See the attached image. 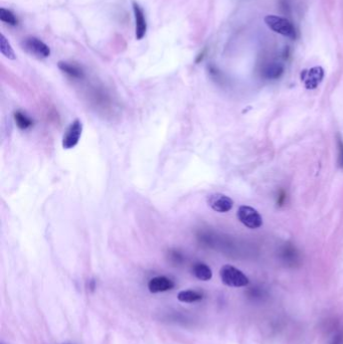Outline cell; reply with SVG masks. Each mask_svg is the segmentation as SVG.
<instances>
[{
	"mask_svg": "<svg viewBox=\"0 0 343 344\" xmlns=\"http://www.w3.org/2000/svg\"><path fill=\"white\" fill-rule=\"evenodd\" d=\"M203 296L201 293L193 290H186V291H181L177 295V299L180 302L183 303H193L197 302V301L202 300Z\"/></svg>",
	"mask_w": 343,
	"mask_h": 344,
	"instance_id": "obj_13",
	"label": "cell"
},
{
	"mask_svg": "<svg viewBox=\"0 0 343 344\" xmlns=\"http://www.w3.org/2000/svg\"><path fill=\"white\" fill-rule=\"evenodd\" d=\"M330 344H343V331L338 332L330 342Z\"/></svg>",
	"mask_w": 343,
	"mask_h": 344,
	"instance_id": "obj_20",
	"label": "cell"
},
{
	"mask_svg": "<svg viewBox=\"0 0 343 344\" xmlns=\"http://www.w3.org/2000/svg\"><path fill=\"white\" fill-rule=\"evenodd\" d=\"M324 78V71L321 67H314L309 70H305L301 74V80L304 82L306 89H316Z\"/></svg>",
	"mask_w": 343,
	"mask_h": 344,
	"instance_id": "obj_7",
	"label": "cell"
},
{
	"mask_svg": "<svg viewBox=\"0 0 343 344\" xmlns=\"http://www.w3.org/2000/svg\"><path fill=\"white\" fill-rule=\"evenodd\" d=\"M237 216L239 221L251 230L259 229L263 226V218L261 217V214L251 206H240Z\"/></svg>",
	"mask_w": 343,
	"mask_h": 344,
	"instance_id": "obj_3",
	"label": "cell"
},
{
	"mask_svg": "<svg viewBox=\"0 0 343 344\" xmlns=\"http://www.w3.org/2000/svg\"><path fill=\"white\" fill-rule=\"evenodd\" d=\"M207 204L211 209L217 212H228L234 206V201L231 197L223 193H213L208 195Z\"/></svg>",
	"mask_w": 343,
	"mask_h": 344,
	"instance_id": "obj_6",
	"label": "cell"
},
{
	"mask_svg": "<svg viewBox=\"0 0 343 344\" xmlns=\"http://www.w3.org/2000/svg\"><path fill=\"white\" fill-rule=\"evenodd\" d=\"M83 132V123L81 120L76 119L73 121L70 126L67 128V130L63 136L62 145L65 149H73L76 147L81 139Z\"/></svg>",
	"mask_w": 343,
	"mask_h": 344,
	"instance_id": "obj_5",
	"label": "cell"
},
{
	"mask_svg": "<svg viewBox=\"0 0 343 344\" xmlns=\"http://www.w3.org/2000/svg\"><path fill=\"white\" fill-rule=\"evenodd\" d=\"M133 12L135 17V36L138 40H141L146 35L147 31L145 13L142 7L137 2H133Z\"/></svg>",
	"mask_w": 343,
	"mask_h": 344,
	"instance_id": "obj_9",
	"label": "cell"
},
{
	"mask_svg": "<svg viewBox=\"0 0 343 344\" xmlns=\"http://www.w3.org/2000/svg\"><path fill=\"white\" fill-rule=\"evenodd\" d=\"M265 23L274 32L290 39H296L297 30L294 24L287 18L278 15H267Z\"/></svg>",
	"mask_w": 343,
	"mask_h": 344,
	"instance_id": "obj_1",
	"label": "cell"
},
{
	"mask_svg": "<svg viewBox=\"0 0 343 344\" xmlns=\"http://www.w3.org/2000/svg\"><path fill=\"white\" fill-rule=\"evenodd\" d=\"M59 68L62 72H64L65 74H67L68 76H70L74 79H81L84 76L82 69H80L79 67H77L75 65L67 63V62H60Z\"/></svg>",
	"mask_w": 343,
	"mask_h": 344,
	"instance_id": "obj_14",
	"label": "cell"
},
{
	"mask_svg": "<svg viewBox=\"0 0 343 344\" xmlns=\"http://www.w3.org/2000/svg\"><path fill=\"white\" fill-rule=\"evenodd\" d=\"M262 75L267 80H278L284 74V66L278 61H267L262 67Z\"/></svg>",
	"mask_w": 343,
	"mask_h": 344,
	"instance_id": "obj_10",
	"label": "cell"
},
{
	"mask_svg": "<svg viewBox=\"0 0 343 344\" xmlns=\"http://www.w3.org/2000/svg\"><path fill=\"white\" fill-rule=\"evenodd\" d=\"M14 120L16 125L18 126L19 129H21V130H26V129L32 126L31 119L20 111H17L14 113Z\"/></svg>",
	"mask_w": 343,
	"mask_h": 344,
	"instance_id": "obj_16",
	"label": "cell"
},
{
	"mask_svg": "<svg viewBox=\"0 0 343 344\" xmlns=\"http://www.w3.org/2000/svg\"><path fill=\"white\" fill-rule=\"evenodd\" d=\"M337 147H338L337 163L339 168L343 169V140L339 135H337Z\"/></svg>",
	"mask_w": 343,
	"mask_h": 344,
	"instance_id": "obj_19",
	"label": "cell"
},
{
	"mask_svg": "<svg viewBox=\"0 0 343 344\" xmlns=\"http://www.w3.org/2000/svg\"><path fill=\"white\" fill-rule=\"evenodd\" d=\"M1 344H4V343H3V342H1Z\"/></svg>",
	"mask_w": 343,
	"mask_h": 344,
	"instance_id": "obj_22",
	"label": "cell"
},
{
	"mask_svg": "<svg viewBox=\"0 0 343 344\" xmlns=\"http://www.w3.org/2000/svg\"><path fill=\"white\" fill-rule=\"evenodd\" d=\"M0 20L7 23V24H10L12 26L16 25L18 20L16 18V16L8 9L6 8H0Z\"/></svg>",
	"mask_w": 343,
	"mask_h": 344,
	"instance_id": "obj_17",
	"label": "cell"
},
{
	"mask_svg": "<svg viewBox=\"0 0 343 344\" xmlns=\"http://www.w3.org/2000/svg\"><path fill=\"white\" fill-rule=\"evenodd\" d=\"M280 257L282 262L287 267L296 268L301 264V258H300L299 252L296 250L295 247H293L290 244H287L282 248L280 252Z\"/></svg>",
	"mask_w": 343,
	"mask_h": 344,
	"instance_id": "obj_8",
	"label": "cell"
},
{
	"mask_svg": "<svg viewBox=\"0 0 343 344\" xmlns=\"http://www.w3.org/2000/svg\"><path fill=\"white\" fill-rule=\"evenodd\" d=\"M174 286V282L165 276H158L152 278L148 283V289L151 293L166 292L169 290H172Z\"/></svg>",
	"mask_w": 343,
	"mask_h": 344,
	"instance_id": "obj_11",
	"label": "cell"
},
{
	"mask_svg": "<svg viewBox=\"0 0 343 344\" xmlns=\"http://www.w3.org/2000/svg\"><path fill=\"white\" fill-rule=\"evenodd\" d=\"M192 273L200 281H209L212 278L211 269L203 263H196L192 267Z\"/></svg>",
	"mask_w": 343,
	"mask_h": 344,
	"instance_id": "obj_12",
	"label": "cell"
},
{
	"mask_svg": "<svg viewBox=\"0 0 343 344\" xmlns=\"http://www.w3.org/2000/svg\"><path fill=\"white\" fill-rule=\"evenodd\" d=\"M0 51H1V54L8 60L16 59V56L14 54L12 47L10 46L9 41L6 39L3 33L0 34Z\"/></svg>",
	"mask_w": 343,
	"mask_h": 344,
	"instance_id": "obj_15",
	"label": "cell"
},
{
	"mask_svg": "<svg viewBox=\"0 0 343 344\" xmlns=\"http://www.w3.org/2000/svg\"><path fill=\"white\" fill-rule=\"evenodd\" d=\"M248 296L253 300H262L266 296V292L262 288L254 287L250 288V290L248 291Z\"/></svg>",
	"mask_w": 343,
	"mask_h": 344,
	"instance_id": "obj_18",
	"label": "cell"
},
{
	"mask_svg": "<svg viewBox=\"0 0 343 344\" xmlns=\"http://www.w3.org/2000/svg\"><path fill=\"white\" fill-rule=\"evenodd\" d=\"M285 200H286V193L285 191L281 190L278 194V198H277V204H279L280 206L283 205L285 203Z\"/></svg>",
	"mask_w": 343,
	"mask_h": 344,
	"instance_id": "obj_21",
	"label": "cell"
},
{
	"mask_svg": "<svg viewBox=\"0 0 343 344\" xmlns=\"http://www.w3.org/2000/svg\"><path fill=\"white\" fill-rule=\"evenodd\" d=\"M223 283L229 287L241 288L249 285V278L239 269L231 265H225L220 271Z\"/></svg>",
	"mask_w": 343,
	"mask_h": 344,
	"instance_id": "obj_2",
	"label": "cell"
},
{
	"mask_svg": "<svg viewBox=\"0 0 343 344\" xmlns=\"http://www.w3.org/2000/svg\"><path fill=\"white\" fill-rule=\"evenodd\" d=\"M22 47L27 53L38 59H46L51 56V49L49 46L34 36H29L23 39Z\"/></svg>",
	"mask_w": 343,
	"mask_h": 344,
	"instance_id": "obj_4",
	"label": "cell"
}]
</instances>
